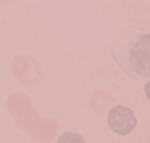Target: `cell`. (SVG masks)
Here are the masks:
<instances>
[{
    "label": "cell",
    "instance_id": "cell-1",
    "mask_svg": "<svg viewBox=\"0 0 150 143\" xmlns=\"http://www.w3.org/2000/svg\"><path fill=\"white\" fill-rule=\"evenodd\" d=\"M112 59L131 79H150V35L126 33L112 45Z\"/></svg>",
    "mask_w": 150,
    "mask_h": 143
},
{
    "label": "cell",
    "instance_id": "cell-2",
    "mask_svg": "<svg viewBox=\"0 0 150 143\" xmlns=\"http://www.w3.org/2000/svg\"><path fill=\"white\" fill-rule=\"evenodd\" d=\"M136 117L129 107L124 105H116L109 110L107 114V124L116 135L119 136H128L133 129L136 128Z\"/></svg>",
    "mask_w": 150,
    "mask_h": 143
},
{
    "label": "cell",
    "instance_id": "cell-3",
    "mask_svg": "<svg viewBox=\"0 0 150 143\" xmlns=\"http://www.w3.org/2000/svg\"><path fill=\"white\" fill-rule=\"evenodd\" d=\"M55 143H86V140L81 136V135H78V133H71V131H66V133H62L59 136V140Z\"/></svg>",
    "mask_w": 150,
    "mask_h": 143
},
{
    "label": "cell",
    "instance_id": "cell-4",
    "mask_svg": "<svg viewBox=\"0 0 150 143\" xmlns=\"http://www.w3.org/2000/svg\"><path fill=\"white\" fill-rule=\"evenodd\" d=\"M145 95H147V98H149V102H150V81L145 85Z\"/></svg>",
    "mask_w": 150,
    "mask_h": 143
}]
</instances>
